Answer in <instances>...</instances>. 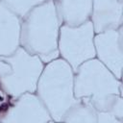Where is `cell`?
<instances>
[{
    "mask_svg": "<svg viewBox=\"0 0 123 123\" xmlns=\"http://www.w3.org/2000/svg\"><path fill=\"white\" fill-rule=\"evenodd\" d=\"M60 20L55 0H47L21 18L20 46L44 63L60 57L58 49Z\"/></svg>",
    "mask_w": 123,
    "mask_h": 123,
    "instance_id": "6da1fadb",
    "label": "cell"
},
{
    "mask_svg": "<svg viewBox=\"0 0 123 123\" xmlns=\"http://www.w3.org/2000/svg\"><path fill=\"white\" fill-rule=\"evenodd\" d=\"M74 95L96 111H109L122 96V83L98 59L82 63L74 72Z\"/></svg>",
    "mask_w": 123,
    "mask_h": 123,
    "instance_id": "7a4b0ae2",
    "label": "cell"
},
{
    "mask_svg": "<svg viewBox=\"0 0 123 123\" xmlns=\"http://www.w3.org/2000/svg\"><path fill=\"white\" fill-rule=\"evenodd\" d=\"M36 94L48 110L53 122H62L64 112L76 100L72 67L60 57L45 63Z\"/></svg>",
    "mask_w": 123,
    "mask_h": 123,
    "instance_id": "3957f363",
    "label": "cell"
},
{
    "mask_svg": "<svg viewBox=\"0 0 123 123\" xmlns=\"http://www.w3.org/2000/svg\"><path fill=\"white\" fill-rule=\"evenodd\" d=\"M44 62L36 55L18 47L13 53L0 57V90L8 99L26 92H36Z\"/></svg>",
    "mask_w": 123,
    "mask_h": 123,
    "instance_id": "277c9868",
    "label": "cell"
},
{
    "mask_svg": "<svg viewBox=\"0 0 123 123\" xmlns=\"http://www.w3.org/2000/svg\"><path fill=\"white\" fill-rule=\"evenodd\" d=\"M94 36L95 32L90 20L78 26L61 25L58 41L59 55L74 72L82 63L95 58Z\"/></svg>",
    "mask_w": 123,
    "mask_h": 123,
    "instance_id": "5b68a950",
    "label": "cell"
},
{
    "mask_svg": "<svg viewBox=\"0 0 123 123\" xmlns=\"http://www.w3.org/2000/svg\"><path fill=\"white\" fill-rule=\"evenodd\" d=\"M0 122L47 123L53 122V119L36 92H26L1 105Z\"/></svg>",
    "mask_w": 123,
    "mask_h": 123,
    "instance_id": "8992f818",
    "label": "cell"
},
{
    "mask_svg": "<svg viewBox=\"0 0 123 123\" xmlns=\"http://www.w3.org/2000/svg\"><path fill=\"white\" fill-rule=\"evenodd\" d=\"M94 47L95 58L116 78L121 80L123 69V27L95 34Z\"/></svg>",
    "mask_w": 123,
    "mask_h": 123,
    "instance_id": "52a82bcc",
    "label": "cell"
},
{
    "mask_svg": "<svg viewBox=\"0 0 123 123\" xmlns=\"http://www.w3.org/2000/svg\"><path fill=\"white\" fill-rule=\"evenodd\" d=\"M89 20L95 34L118 29L123 23V0H92Z\"/></svg>",
    "mask_w": 123,
    "mask_h": 123,
    "instance_id": "ba28073f",
    "label": "cell"
},
{
    "mask_svg": "<svg viewBox=\"0 0 123 123\" xmlns=\"http://www.w3.org/2000/svg\"><path fill=\"white\" fill-rule=\"evenodd\" d=\"M21 17L0 0V57L20 47Z\"/></svg>",
    "mask_w": 123,
    "mask_h": 123,
    "instance_id": "9c48e42d",
    "label": "cell"
},
{
    "mask_svg": "<svg viewBox=\"0 0 123 123\" xmlns=\"http://www.w3.org/2000/svg\"><path fill=\"white\" fill-rule=\"evenodd\" d=\"M62 24L78 26L90 19L92 0H55Z\"/></svg>",
    "mask_w": 123,
    "mask_h": 123,
    "instance_id": "30bf717a",
    "label": "cell"
},
{
    "mask_svg": "<svg viewBox=\"0 0 123 123\" xmlns=\"http://www.w3.org/2000/svg\"><path fill=\"white\" fill-rule=\"evenodd\" d=\"M62 122L68 123H97V111L87 102L77 99L64 112Z\"/></svg>",
    "mask_w": 123,
    "mask_h": 123,
    "instance_id": "8fae6325",
    "label": "cell"
},
{
    "mask_svg": "<svg viewBox=\"0 0 123 123\" xmlns=\"http://www.w3.org/2000/svg\"><path fill=\"white\" fill-rule=\"evenodd\" d=\"M1 1L22 18L36 6L47 0H1Z\"/></svg>",
    "mask_w": 123,
    "mask_h": 123,
    "instance_id": "7c38bea8",
    "label": "cell"
},
{
    "mask_svg": "<svg viewBox=\"0 0 123 123\" xmlns=\"http://www.w3.org/2000/svg\"><path fill=\"white\" fill-rule=\"evenodd\" d=\"M97 123H121L111 111H97Z\"/></svg>",
    "mask_w": 123,
    "mask_h": 123,
    "instance_id": "4fadbf2b",
    "label": "cell"
},
{
    "mask_svg": "<svg viewBox=\"0 0 123 123\" xmlns=\"http://www.w3.org/2000/svg\"><path fill=\"white\" fill-rule=\"evenodd\" d=\"M1 105H2V104H1V99H0V107H1Z\"/></svg>",
    "mask_w": 123,
    "mask_h": 123,
    "instance_id": "5bb4252c",
    "label": "cell"
}]
</instances>
